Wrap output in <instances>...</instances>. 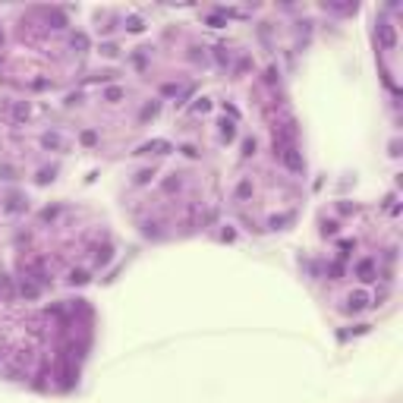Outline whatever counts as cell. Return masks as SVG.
Segmentation results:
<instances>
[{
    "label": "cell",
    "instance_id": "cell-34",
    "mask_svg": "<svg viewBox=\"0 0 403 403\" xmlns=\"http://www.w3.org/2000/svg\"><path fill=\"white\" fill-rule=\"evenodd\" d=\"M180 151H183V155H186V158H198V148H195V145H183Z\"/></svg>",
    "mask_w": 403,
    "mask_h": 403
},
{
    "label": "cell",
    "instance_id": "cell-29",
    "mask_svg": "<svg viewBox=\"0 0 403 403\" xmlns=\"http://www.w3.org/2000/svg\"><path fill=\"white\" fill-rule=\"evenodd\" d=\"M79 142H82V145H88V148H91V145H98V133H95V130H85V133H82V136H79Z\"/></svg>",
    "mask_w": 403,
    "mask_h": 403
},
{
    "label": "cell",
    "instance_id": "cell-16",
    "mask_svg": "<svg viewBox=\"0 0 403 403\" xmlns=\"http://www.w3.org/2000/svg\"><path fill=\"white\" fill-rule=\"evenodd\" d=\"M54 176H57V164H50V167H41V170H38V176H35V183L47 186V183H54Z\"/></svg>",
    "mask_w": 403,
    "mask_h": 403
},
{
    "label": "cell",
    "instance_id": "cell-17",
    "mask_svg": "<svg viewBox=\"0 0 403 403\" xmlns=\"http://www.w3.org/2000/svg\"><path fill=\"white\" fill-rule=\"evenodd\" d=\"M69 44L79 50V54H85V50H88V35H85V32H72V35H69Z\"/></svg>",
    "mask_w": 403,
    "mask_h": 403
},
{
    "label": "cell",
    "instance_id": "cell-8",
    "mask_svg": "<svg viewBox=\"0 0 403 403\" xmlns=\"http://www.w3.org/2000/svg\"><path fill=\"white\" fill-rule=\"evenodd\" d=\"M19 296H22V299H38V296H41V287L32 281V277H22V281H19Z\"/></svg>",
    "mask_w": 403,
    "mask_h": 403
},
{
    "label": "cell",
    "instance_id": "cell-30",
    "mask_svg": "<svg viewBox=\"0 0 403 403\" xmlns=\"http://www.w3.org/2000/svg\"><path fill=\"white\" fill-rule=\"evenodd\" d=\"M98 50H101L104 57H117V54H120V47H117V44H111V41H107V44H101Z\"/></svg>",
    "mask_w": 403,
    "mask_h": 403
},
{
    "label": "cell",
    "instance_id": "cell-6",
    "mask_svg": "<svg viewBox=\"0 0 403 403\" xmlns=\"http://www.w3.org/2000/svg\"><path fill=\"white\" fill-rule=\"evenodd\" d=\"M346 302H350L346 312H362V309L369 306V293H365V290H353V293L346 296Z\"/></svg>",
    "mask_w": 403,
    "mask_h": 403
},
{
    "label": "cell",
    "instance_id": "cell-11",
    "mask_svg": "<svg viewBox=\"0 0 403 403\" xmlns=\"http://www.w3.org/2000/svg\"><path fill=\"white\" fill-rule=\"evenodd\" d=\"M180 189H183V173H170L167 180L161 183V192H167V195L170 192H180Z\"/></svg>",
    "mask_w": 403,
    "mask_h": 403
},
{
    "label": "cell",
    "instance_id": "cell-35",
    "mask_svg": "<svg viewBox=\"0 0 403 403\" xmlns=\"http://www.w3.org/2000/svg\"><path fill=\"white\" fill-rule=\"evenodd\" d=\"M337 211H340V214H350V211H356V205H350V202H340Z\"/></svg>",
    "mask_w": 403,
    "mask_h": 403
},
{
    "label": "cell",
    "instance_id": "cell-23",
    "mask_svg": "<svg viewBox=\"0 0 403 403\" xmlns=\"http://www.w3.org/2000/svg\"><path fill=\"white\" fill-rule=\"evenodd\" d=\"M126 29H130L133 35H142V32H145V22H142L139 16H130V19H126Z\"/></svg>",
    "mask_w": 403,
    "mask_h": 403
},
{
    "label": "cell",
    "instance_id": "cell-32",
    "mask_svg": "<svg viewBox=\"0 0 403 403\" xmlns=\"http://www.w3.org/2000/svg\"><path fill=\"white\" fill-rule=\"evenodd\" d=\"M356 246L353 240H340V259H350V249Z\"/></svg>",
    "mask_w": 403,
    "mask_h": 403
},
{
    "label": "cell",
    "instance_id": "cell-21",
    "mask_svg": "<svg viewBox=\"0 0 403 403\" xmlns=\"http://www.w3.org/2000/svg\"><path fill=\"white\" fill-rule=\"evenodd\" d=\"M214 60H217L221 66H230V60H233V54H230V50H227L224 44H217V47H214Z\"/></svg>",
    "mask_w": 403,
    "mask_h": 403
},
{
    "label": "cell",
    "instance_id": "cell-24",
    "mask_svg": "<svg viewBox=\"0 0 403 403\" xmlns=\"http://www.w3.org/2000/svg\"><path fill=\"white\" fill-rule=\"evenodd\" d=\"M151 176H155V167H145V170L136 173V180H133V183H136V186H145V183H151Z\"/></svg>",
    "mask_w": 403,
    "mask_h": 403
},
{
    "label": "cell",
    "instance_id": "cell-15",
    "mask_svg": "<svg viewBox=\"0 0 403 403\" xmlns=\"http://www.w3.org/2000/svg\"><path fill=\"white\" fill-rule=\"evenodd\" d=\"M233 139H236V123L221 120V142H233Z\"/></svg>",
    "mask_w": 403,
    "mask_h": 403
},
{
    "label": "cell",
    "instance_id": "cell-39",
    "mask_svg": "<svg viewBox=\"0 0 403 403\" xmlns=\"http://www.w3.org/2000/svg\"><path fill=\"white\" fill-rule=\"evenodd\" d=\"M391 158H400V142H391Z\"/></svg>",
    "mask_w": 403,
    "mask_h": 403
},
{
    "label": "cell",
    "instance_id": "cell-40",
    "mask_svg": "<svg viewBox=\"0 0 403 403\" xmlns=\"http://www.w3.org/2000/svg\"><path fill=\"white\" fill-rule=\"evenodd\" d=\"M0 372H4V356H0Z\"/></svg>",
    "mask_w": 403,
    "mask_h": 403
},
{
    "label": "cell",
    "instance_id": "cell-7",
    "mask_svg": "<svg viewBox=\"0 0 403 403\" xmlns=\"http://www.w3.org/2000/svg\"><path fill=\"white\" fill-rule=\"evenodd\" d=\"M41 148H47V151H63V148H66V139H63L60 133H44V136H41Z\"/></svg>",
    "mask_w": 403,
    "mask_h": 403
},
{
    "label": "cell",
    "instance_id": "cell-12",
    "mask_svg": "<svg viewBox=\"0 0 403 403\" xmlns=\"http://www.w3.org/2000/svg\"><path fill=\"white\" fill-rule=\"evenodd\" d=\"M327 13H337V16H353L359 10V4H324Z\"/></svg>",
    "mask_w": 403,
    "mask_h": 403
},
{
    "label": "cell",
    "instance_id": "cell-31",
    "mask_svg": "<svg viewBox=\"0 0 403 403\" xmlns=\"http://www.w3.org/2000/svg\"><path fill=\"white\" fill-rule=\"evenodd\" d=\"M327 274L337 281V277H343V265H340V262H331V265H327Z\"/></svg>",
    "mask_w": 403,
    "mask_h": 403
},
{
    "label": "cell",
    "instance_id": "cell-10",
    "mask_svg": "<svg viewBox=\"0 0 403 403\" xmlns=\"http://www.w3.org/2000/svg\"><path fill=\"white\" fill-rule=\"evenodd\" d=\"M29 117H32V104L29 101H16L13 104V123H25Z\"/></svg>",
    "mask_w": 403,
    "mask_h": 403
},
{
    "label": "cell",
    "instance_id": "cell-20",
    "mask_svg": "<svg viewBox=\"0 0 403 403\" xmlns=\"http://www.w3.org/2000/svg\"><path fill=\"white\" fill-rule=\"evenodd\" d=\"M249 195H252V180H240V183H236L233 198H236V202H243V198H249Z\"/></svg>",
    "mask_w": 403,
    "mask_h": 403
},
{
    "label": "cell",
    "instance_id": "cell-37",
    "mask_svg": "<svg viewBox=\"0 0 403 403\" xmlns=\"http://www.w3.org/2000/svg\"><path fill=\"white\" fill-rule=\"evenodd\" d=\"M246 69H249V57H243V60L236 63V76H240V72H246Z\"/></svg>",
    "mask_w": 403,
    "mask_h": 403
},
{
    "label": "cell",
    "instance_id": "cell-9",
    "mask_svg": "<svg viewBox=\"0 0 403 403\" xmlns=\"http://www.w3.org/2000/svg\"><path fill=\"white\" fill-rule=\"evenodd\" d=\"M91 252H95V265H98V268H104V265L114 259V246H111V243H104V246H95Z\"/></svg>",
    "mask_w": 403,
    "mask_h": 403
},
{
    "label": "cell",
    "instance_id": "cell-22",
    "mask_svg": "<svg viewBox=\"0 0 403 403\" xmlns=\"http://www.w3.org/2000/svg\"><path fill=\"white\" fill-rule=\"evenodd\" d=\"M192 114H208L211 111V98H195V104L189 107Z\"/></svg>",
    "mask_w": 403,
    "mask_h": 403
},
{
    "label": "cell",
    "instance_id": "cell-41",
    "mask_svg": "<svg viewBox=\"0 0 403 403\" xmlns=\"http://www.w3.org/2000/svg\"><path fill=\"white\" fill-rule=\"evenodd\" d=\"M0 293H4V284H0Z\"/></svg>",
    "mask_w": 403,
    "mask_h": 403
},
{
    "label": "cell",
    "instance_id": "cell-33",
    "mask_svg": "<svg viewBox=\"0 0 403 403\" xmlns=\"http://www.w3.org/2000/svg\"><path fill=\"white\" fill-rule=\"evenodd\" d=\"M0 180H16V170L10 164H4V167H0Z\"/></svg>",
    "mask_w": 403,
    "mask_h": 403
},
{
    "label": "cell",
    "instance_id": "cell-4",
    "mask_svg": "<svg viewBox=\"0 0 403 403\" xmlns=\"http://www.w3.org/2000/svg\"><path fill=\"white\" fill-rule=\"evenodd\" d=\"M25 208H29V198L19 195V192H10V195L4 198V211H7V214H19V211H25Z\"/></svg>",
    "mask_w": 403,
    "mask_h": 403
},
{
    "label": "cell",
    "instance_id": "cell-28",
    "mask_svg": "<svg viewBox=\"0 0 403 403\" xmlns=\"http://www.w3.org/2000/svg\"><path fill=\"white\" fill-rule=\"evenodd\" d=\"M255 148H259V142L252 139V136H249V139H243V155H246V158H252V155H255Z\"/></svg>",
    "mask_w": 403,
    "mask_h": 403
},
{
    "label": "cell",
    "instance_id": "cell-1",
    "mask_svg": "<svg viewBox=\"0 0 403 403\" xmlns=\"http://www.w3.org/2000/svg\"><path fill=\"white\" fill-rule=\"evenodd\" d=\"M277 158H281V164H284L290 173H306V158H302L299 145H287Z\"/></svg>",
    "mask_w": 403,
    "mask_h": 403
},
{
    "label": "cell",
    "instance_id": "cell-25",
    "mask_svg": "<svg viewBox=\"0 0 403 403\" xmlns=\"http://www.w3.org/2000/svg\"><path fill=\"white\" fill-rule=\"evenodd\" d=\"M265 82H268V85H281V69L268 66V69H265Z\"/></svg>",
    "mask_w": 403,
    "mask_h": 403
},
{
    "label": "cell",
    "instance_id": "cell-2",
    "mask_svg": "<svg viewBox=\"0 0 403 403\" xmlns=\"http://www.w3.org/2000/svg\"><path fill=\"white\" fill-rule=\"evenodd\" d=\"M353 274H356L359 284H372L378 277V262L375 259H359L356 265H353Z\"/></svg>",
    "mask_w": 403,
    "mask_h": 403
},
{
    "label": "cell",
    "instance_id": "cell-14",
    "mask_svg": "<svg viewBox=\"0 0 403 403\" xmlns=\"http://www.w3.org/2000/svg\"><path fill=\"white\" fill-rule=\"evenodd\" d=\"M158 111H161V104L158 101H148V104L139 111V123H148V120H155L158 117Z\"/></svg>",
    "mask_w": 403,
    "mask_h": 403
},
{
    "label": "cell",
    "instance_id": "cell-27",
    "mask_svg": "<svg viewBox=\"0 0 403 403\" xmlns=\"http://www.w3.org/2000/svg\"><path fill=\"white\" fill-rule=\"evenodd\" d=\"M290 221H293V214H274L271 217V230H281V227L290 224Z\"/></svg>",
    "mask_w": 403,
    "mask_h": 403
},
{
    "label": "cell",
    "instance_id": "cell-26",
    "mask_svg": "<svg viewBox=\"0 0 403 403\" xmlns=\"http://www.w3.org/2000/svg\"><path fill=\"white\" fill-rule=\"evenodd\" d=\"M337 230H340L337 221H321V233H324V236H337Z\"/></svg>",
    "mask_w": 403,
    "mask_h": 403
},
{
    "label": "cell",
    "instance_id": "cell-5",
    "mask_svg": "<svg viewBox=\"0 0 403 403\" xmlns=\"http://www.w3.org/2000/svg\"><path fill=\"white\" fill-rule=\"evenodd\" d=\"M378 38H381V47H388V50L397 47V32L391 22H378Z\"/></svg>",
    "mask_w": 403,
    "mask_h": 403
},
{
    "label": "cell",
    "instance_id": "cell-13",
    "mask_svg": "<svg viewBox=\"0 0 403 403\" xmlns=\"http://www.w3.org/2000/svg\"><path fill=\"white\" fill-rule=\"evenodd\" d=\"M66 281H69L72 287H85V284L91 281V277H88V271H85V268H72V271H69V277H66Z\"/></svg>",
    "mask_w": 403,
    "mask_h": 403
},
{
    "label": "cell",
    "instance_id": "cell-38",
    "mask_svg": "<svg viewBox=\"0 0 403 403\" xmlns=\"http://www.w3.org/2000/svg\"><path fill=\"white\" fill-rule=\"evenodd\" d=\"M224 111H227V114H230V117H233V120H236V117H240V111H236V107H233V104H224Z\"/></svg>",
    "mask_w": 403,
    "mask_h": 403
},
{
    "label": "cell",
    "instance_id": "cell-36",
    "mask_svg": "<svg viewBox=\"0 0 403 403\" xmlns=\"http://www.w3.org/2000/svg\"><path fill=\"white\" fill-rule=\"evenodd\" d=\"M233 236H236V233L230 230V227H227V230H221V240H227V243H233Z\"/></svg>",
    "mask_w": 403,
    "mask_h": 403
},
{
    "label": "cell",
    "instance_id": "cell-19",
    "mask_svg": "<svg viewBox=\"0 0 403 403\" xmlns=\"http://www.w3.org/2000/svg\"><path fill=\"white\" fill-rule=\"evenodd\" d=\"M57 214H60V205H47V208H41L38 221H41V224H47V221L54 224V221H57Z\"/></svg>",
    "mask_w": 403,
    "mask_h": 403
},
{
    "label": "cell",
    "instance_id": "cell-3",
    "mask_svg": "<svg viewBox=\"0 0 403 403\" xmlns=\"http://www.w3.org/2000/svg\"><path fill=\"white\" fill-rule=\"evenodd\" d=\"M170 151H173V145L167 139H151V142H142L133 155H170Z\"/></svg>",
    "mask_w": 403,
    "mask_h": 403
},
{
    "label": "cell",
    "instance_id": "cell-18",
    "mask_svg": "<svg viewBox=\"0 0 403 403\" xmlns=\"http://www.w3.org/2000/svg\"><path fill=\"white\" fill-rule=\"evenodd\" d=\"M123 95H126V91H123L120 85H111V88H104V95H101V98H104L107 104H117V101H123Z\"/></svg>",
    "mask_w": 403,
    "mask_h": 403
}]
</instances>
